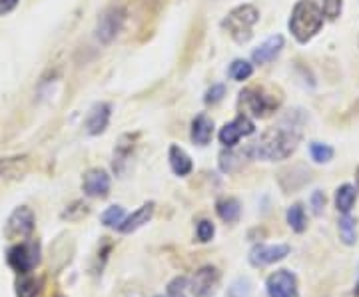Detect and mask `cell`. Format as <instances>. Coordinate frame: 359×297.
I'll return each instance as SVG.
<instances>
[{
  "label": "cell",
  "mask_w": 359,
  "mask_h": 297,
  "mask_svg": "<svg viewBox=\"0 0 359 297\" xmlns=\"http://www.w3.org/2000/svg\"><path fill=\"white\" fill-rule=\"evenodd\" d=\"M168 158H170L172 172H174L176 176H188L189 172H192V167H194L189 156L184 150L180 148V146H170Z\"/></svg>",
  "instance_id": "ac0fdd59"
},
{
  "label": "cell",
  "mask_w": 359,
  "mask_h": 297,
  "mask_svg": "<svg viewBox=\"0 0 359 297\" xmlns=\"http://www.w3.org/2000/svg\"><path fill=\"white\" fill-rule=\"evenodd\" d=\"M302 134L300 130L289 124V126H278V128H269L262 134V138L247 150L252 158L256 160H265V162H278L289 158L298 144H300Z\"/></svg>",
  "instance_id": "6da1fadb"
},
{
  "label": "cell",
  "mask_w": 359,
  "mask_h": 297,
  "mask_svg": "<svg viewBox=\"0 0 359 297\" xmlns=\"http://www.w3.org/2000/svg\"><path fill=\"white\" fill-rule=\"evenodd\" d=\"M17 4H19V0H0V14L10 12Z\"/></svg>",
  "instance_id": "d590c367"
},
{
  "label": "cell",
  "mask_w": 359,
  "mask_h": 297,
  "mask_svg": "<svg viewBox=\"0 0 359 297\" xmlns=\"http://www.w3.org/2000/svg\"><path fill=\"white\" fill-rule=\"evenodd\" d=\"M287 223L294 232L302 234L307 227V218H305V212H303L302 204H294L287 209Z\"/></svg>",
  "instance_id": "7402d4cb"
},
{
  "label": "cell",
  "mask_w": 359,
  "mask_h": 297,
  "mask_svg": "<svg viewBox=\"0 0 359 297\" xmlns=\"http://www.w3.org/2000/svg\"><path fill=\"white\" fill-rule=\"evenodd\" d=\"M212 136H214V122L209 120L206 114L196 116L194 122H192V132H189L192 142L198 144V146H208Z\"/></svg>",
  "instance_id": "2e32d148"
},
{
  "label": "cell",
  "mask_w": 359,
  "mask_h": 297,
  "mask_svg": "<svg viewBox=\"0 0 359 297\" xmlns=\"http://www.w3.org/2000/svg\"><path fill=\"white\" fill-rule=\"evenodd\" d=\"M132 148V136H122L120 144L116 146V152H114V172L116 174H122L124 172V164L128 162Z\"/></svg>",
  "instance_id": "44dd1931"
},
{
  "label": "cell",
  "mask_w": 359,
  "mask_h": 297,
  "mask_svg": "<svg viewBox=\"0 0 359 297\" xmlns=\"http://www.w3.org/2000/svg\"><path fill=\"white\" fill-rule=\"evenodd\" d=\"M282 48H284V37H269L265 40L264 44H260L256 50H254V62L256 64H267V62H271L276 56L282 52Z\"/></svg>",
  "instance_id": "e0dca14e"
},
{
  "label": "cell",
  "mask_w": 359,
  "mask_h": 297,
  "mask_svg": "<svg viewBox=\"0 0 359 297\" xmlns=\"http://www.w3.org/2000/svg\"><path fill=\"white\" fill-rule=\"evenodd\" d=\"M252 74H254V66L246 60H234L232 66H229V76L238 82H244Z\"/></svg>",
  "instance_id": "83f0119b"
},
{
  "label": "cell",
  "mask_w": 359,
  "mask_h": 297,
  "mask_svg": "<svg viewBox=\"0 0 359 297\" xmlns=\"http://www.w3.org/2000/svg\"><path fill=\"white\" fill-rule=\"evenodd\" d=\"M309 154L314 158V162L318 164H325L334 158V148L327 146V144H322V142H311L309 144Z\"/></svg>",
  "instance_id": "4316f807"
},
{
  "label": "cell",
  "mask_w": 359,
  "mask_h": 297,
  "mask_svg": "<svg viewBox=\"0 0 359 297\" xmlns=\"http://www.w3.org/2000/svg\"><path fill=\"white\" fill-rule=\"evenodd\" d=\"M154 209H156L154 202H146L144 205H140L134 214L126 216V220L118 227V232L120 234H132L136 229H140L142 225H146V223L150 222L152 216H154Z\"/></svg>",
  "instance_id": "5bb4252c"
},
{
  "label": "cell",
  "mask_w": 359,
  "mask_h": 297,
  "mask_svg": "<svg viewBox=\"0 0 359 297\" xmlns=\"http://www.w3.org/2000/svg\"><path fill=\"white\" fill-rule=\"evenodd\" d=\"M256 132V126H254V122L247 118L246 114H240V116H236L232 122H227L226 126L220 130L218 134V138H220V142L226 146V148H234L242 138H246V136H252Z\"/></svg>",
  "instance_id": "52a82bcc"
},
{
  "label": "cell",
  "mask_w": 359,
  "mask_h": 297,
  "mask_svg": "<svg viewBox=\"0 0 359 297\" xmlns=\"http://www.w3.org/2000/svg\"><path fill=\"white\" fill-rule=\"evenodd\" d=\"M122 24H124V12L122 8H108L100 20H98V26H96V38L102 42V44H108L112 42L116 34L122 30Z\"/></svg>",
  "instance_id": "30bf717a"
},
{
  "label": "cell",
  "mask_w": 359,
  "mask_h": 297,
  "mask_svg": "<svg viewBox=\"0 0 359 297\" xmlns=\"http://www.w3.org/2000/svg\"><path fill=\"white\" fill-rule=\"evenodd\" d=\"M32 232H34V214L30 207L20 205L6 220L4 238L10 242H24L32 236Z\"/></svg>",
  "instance_id": "5b68a950"
},
{
  "label": "cell",
  "mask_w": 359,
  "mask_h": 297,
  "mask_svg": "<svg viewBox=\"0 0 359 297\" xmlns=\"http://www.w3.org/2000/svg\"><path fill=\"white\" fill-rule=\"evenodd\" d=\"M240 102L256 118H264L274 108H278V102L274 98H269L267 94L262 92V90H258V88H246L244 92L240 94Z\"/></svg>",
  "instance_id": "ba28073f"
},
{
  "label": "cell",
  "mask_w": 359,
  "mask_h": 297,
  "mask_svg": "<svg viewBox=\"0 0 359 297\" xmlns=\"http://www.w3.org/2000/svg\"><path fill=\"white\" fill-rule=\"evenodd\" d=\"M40 285H42V279L30 278L26 274V278H22L17 281V296L19 297H37L40 294Z\"/></svg>",
  "instance_id": "cb8c5ba5"
},
{
  "label": "cell",
  "mask_w": 359,
  "mask_h": 297,
  "mask_svg": "<svg viewBox=\"0 0 359 297\" xmlns=\"http://www.w3.org/2000/svg\"><path fill=\"white\" fill-rule=\"evenodd\" d=\"M154 297H164V296H154Z\"/></svg>",
  "instance_id": "74e56055"
},
{
  "label": "cell",
  "mask_w": 359,
  "mask_h": 297,
  "mask_svg": "<svg viewBox=\"0 0 359 297\" xmlns=\"http://www.w3.org/2000/svg\"><path fill=\"white\" fill-rule=\"evenodd\" d=\"M88 205L82 204V202H76L74 205H70L64 214H62V218L64 220H78V218H82V216H88Z\"/></svg>",
  "instance_id": "1f68e13d"
},
{
  "label": "cell",
  "mask_w": 359,
  "mask_h": 297,
  "mask_svg": "<svg viewBox=\"0 0 359 297\" xmlns=\"http://www.w3.org/2000/svg\"><path fill=\"white\" fill-rule=\"evenodd\" d=\"M226 96V86L224 84H214L206 92V104H218Z\"/></svg>",
  "instance_id": "d6a6232c"
},
{
  "label": "cell",
  "mask_w": 359,
  "mask_h": 297,
  "mask_svg": "<svg viewBox=\"0 0 359 297\" xmlns=\"http://www.w3.org/2000/svg\"><path fill=\"white\" fill-rule=\"evenodd\" d=\"M260 20V12L256 6L252 4H242L238 8H234L227 14L222 26L229 32V37L234 38L236 42H247L252 38V28L256 26V22Z\"/></svg>",
  "instance_id": "3957f363"
},
{
  "label": "cell",
  "mask_w": 359,
  "mask_h": 297,
  "mask_svg": "<svg viewBox=\"0 0 359 297\" xmlns=\"http://www.w3.org/2000/svg\"><path fill=\"white\" fill-rule=\"evenodd\" d=\"M216 212H218L220 220H224L226 223H236L242 216V205L236 198H222L216 204Z\"/></svg>",
  "instance_id": "d6986e66"
},
{
  "label": "cell",
  "mask_w": 359,
  "mask_h": 297,
  "mask_svg": "<svg viewBox=\"0 0 359 297\" xmlns=\"http://www.w3.org/2000/svg\"><path fill=\"white\" fill-rule=\"evenodd\" d=\"M289 256V245L285 243H276V245H256L249 252V263L254 267H264V265H271L276 261L285 260Z\"/></svg>",
  "instance_id": "8fae6325"
},
{
  "label": "cell",
  "mask_w": 359,
  "mask_h": 297,
  "mask_svg": "<svg viewBox=\"0 0 359 297\" xmlns=\"http://www.w3.org/2000/svg\"><path fill=\"white\" fill-rule=\"evenodd\" d=\"M186 289H188V279L174 278L168 283V296L166 297H186Z\"/></svg>",
  "instance_id": "f546056e"
},
{
  "label": "cell",
  "mask_w": 359,
  "mask_h": 297,
  "mask_svg": "<svg viewBox=\"0 0 359 297\" xmlns=\"http://www.w3.org/2000/svg\"><path fill=\"white\" fill-rule=\"evenodd\" d=\"M220 272L214 265H204L200 267L188 281L189 291L194 297H214L220 287Z\"/></svg>",
  "instance_id": "8992f818"
},
{
  "label": "cell",
  "mask_w": 359,
  "mask_h": 297,
  "mask_svg": "<svg viewBox=\"0 0 359 297\" xmlns=\"http://www.w3.org/2000/svg\"><path fill=\"white\" fill-rule=\"evenodd\" d=\"M30 166L28 156H12V158H2L0 160V190L8 187L12 182L20 180Z\"/></svg>",
  "instance_id": "4fadbf2b"
},
{
  "label": "cell",
  "mask_w": 359,
  "mask_h": 297,
  "mask_svg": "<svg viewBox=\"0 0 359 297\" xmlns=\"http://www.w3.org/2000/svg\"><path fill=\"white\" fill-rule=\"evenodd\" d=\"M240 158H244V154L240 156V154H236V152H232V150L222 152V154H220V170L226 172V174H232V172L240 170V167L244 166V162H242Z\"/></svg>",
  "instance_id": "484cf974"
},
{
  "label": "cell",
  "mask_w": 359,
  "mask_h": 297,
  "mask_svg": "<svg viewBox=\"0 0 359 297\" xmlns=\"http://www.w3.org/2000/svg\"><path fill=\"white\" fill-rule=\"evenodd\" d=\"M340 238L345 245L356 243V220L349 214H343V218L340 220Z\"/></svg>",
  "instance_id": "d4e9b609"
},
{
  "label": "cell",
  "mask_w": 359,
  "mask_h": 297,
  "mask_svg": "<svg viewBox=\"0 0 359 297\" xmlns=\"http://www.w3.org/2000/svg\"><path fill=\"white\" fill-rule=\"evenodd\" d=\"M353 294H356V297H359V281L358 285H356V291H353Z\"/></svg>",
  "instance_id": "8d00e7d4"
},
{
  "label": "cell",
  "mask_w": 359,
  "mask_h": 297,
  "mask_svg": "<svg viewBox=\"0 0 359 297\" xmlns=\"http://www.w3.org/2000/svg\"><path fill=\"white\" fill-rule=\"evenodd\" d=\"M110 124V104L106 102H100L96 104L94 108L88 114V120H86V132L90 136H98L108 128Z\"/></svg>",
  "instance_id": "9a60e30c"
},
{
  "label": "cell",
  "mask_w": 359,
  "mask_h": 297,
  "mask_svg": "<svg viewBox=\"0 0 359 297\" xmlns=\"http://www.w3.org/2000/svg\"><path fill=\"white\" fill-rule=\"evenodd\" d=\"M323 26V10L314 0H300L289 17V30L298 42H307Z\"/></svg>",
  "instance_id": "7a4b0ae2"
},
{
  "label": "cell",
  "mask_w": 359,
  "mask_h": 297,
  "mask_svg": "<svg viewBox=\"0 0 359 297\" xmlns=\"http://www.w3.org/2000/svg\"><path fill=\"white\" fill-rule=\"evenodd\" d=\"M124 220H126V212H124L122 205H110V207L100 216L102 225H106V227H116V229L122 225Z\"/></svg>",
  "instance_id": "603a6c76"
},
{
  "label": "cell",
  "mask_w": 359,
  "mask_h": 297,
  "mask_svg": "<svg viewBox=\"0 0 359 297\" xmlns=\"http://www.w3.org/2000/svg\"><path fill=\"white\" fill-rule=\"evenodd\" d=\"M341 12V0H323V14L327 19H338Z\"/></svg>",
  "instance_id": "836d02e7"
},
{
  "label": "cell",
  "mask_w": 359,
  "mask_h": 297,
  "mask_svg": "<svg viewBox=\"0 0 359 297\" xmlns=\"http://www.w3.org/2000/svg\"><path fill=\"white\" fill-rule=\"evenodd\" d=\"M6 261L20 276L34 272V267L40 263V243L37 240H24V242L14 243L6 252Z\"/></svg>",
  "instance_id": "277c9868"
},
{
  "label": "cell",
  "mask_w": 359,
  "mask_h": 297,
  "mask_svg": "<svg viewBox=\"0 0 359 297\" xmlns=\"http://www.w3.org/2000/svg\"><path fill=\"white\" fill-rule=\"evenodd\" d=\"M82 190L90 198H108L110 194V176L102 167H92L82 178Z\"/></svg>",
  "instance_id": "7c38bea8"
},
{
  "label": "cell",
  "mask_w": 359,
  "mask_h": 297,
  "mask_svg": "<svg viewBox=\"0 0 359 297\" xmlns=\"http://www.w3.org/2000/svg\"><path fill=\"white\" fill-rule=\"evenodd\" d=\"M196 234H198L200 242L208 243L212 242V238L216 234V227H214V223L209 222V220H202V222L198 223V227H196Z\"/></svg>",
  "instance_id": "4dcf8cb0"
},
{
  "label": "cell",
  "mask_w": 359,
  "mask_h": 297,
  "mask_svg": "<svg viewBox=\"0 0 359 297\" xmlns=\"http://www.w3.org/2000/svg\"><path fill=\"white\" fill-rule=\"evenodd\" d=\"M265 289L269 297H298V279L291 272L280 269L267 278Z\"/></svg>",
  "instance_id": "9c48e42d"
},
{
  "label": "cell",
  "mask_w": 359,
  "mask_h": 297,
  "mask_svg": "<svg viewBox=\"0 0 359 297\" xmlns=\"http://www.w3.org/2000/svg\"><path fill=\"white\" fill-rule=\"evenodd\" d=\"M356 200H358L356 186L343 184L341 187H338V192H336V205H338V209H340L341 214H349L353 204H356Z\"/></svg>",
  "instance_id": "ffe728a7"
},
{
  "label": "cell",
  "mask_w": 359,
  "mask_h": 297,
  "mask_svg": "<svg viewBox=\"0 0 359 297\" xmlns=\"http://www.w3.org/2000/svg\"><path fill=\"white\" fill-rule=\"evenodd\" d=\"M311 207H314V214L316 216H322L323 207H325V196H323V192H314V196H311Z\"/></svg>",
  "instance_id": "e575fe53"
},
{
  "label": "cell",
  "mask_w": 359,
  "mask_h": 297,
  "mask_svg": "<svg viewBox=\"0 0 359 297\" xmlns=\"http://www.w3.org/2000/svg\"><path fill=\"white\" fill-rule=\"evenodd\" d=\"M252 281L247 278H238L227 289L229 297H252Z\"/></svg>",
  "instance_id": "f1b7e54d"
}]
</instances>
